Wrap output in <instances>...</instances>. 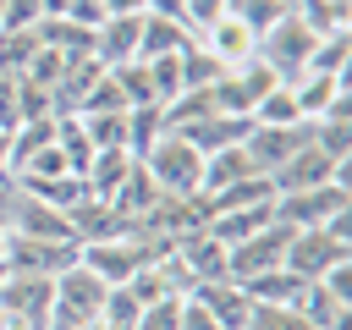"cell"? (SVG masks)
<instances>
[{
    "label": "cell",
    "mask_w": 352,
    "mask_h": 330,
    "mask_svg": "<svg viewBox=\"0 0 352 330\" xmlns=\"http://www.w3.org/2000/svg\"><path fill=\"white\" fill-rule=\"evenodd\" d=\"M138 165L148 170V182L160 187V198H187V192H198V182H204V154H198L182 132H160V138L138 154Z\"/></svg>",
    "instance_id": "cell-1"
},
{
    "label": "cell",
    "mask_w": 352,
    "mask_h": 330,
    "mask_svg": "<svg viewBox=\"0 0 352 330\" xmlns=\"http://www.w3.org/2000/svg\"><path fill=\"white\" fill-rule=\"evenodd\" d=\"M104 292L110 286L94 270H82V264L60 270L50 280V330H94L104 314Z\"/></svg>",
    "instance_id": "cell-2"
},
{
    "label": "cell",
    "mask_w": 352,
    "mask_h": 330,
    "mask_svg": "<svg viewBox=\"0 0 352 330\" xmlns=\"http://www.w3.org/2000/svg\"><path fill=\"white\" fill-rule=\"evenodd\" d=\"M270 209H275V220L286 231H308V226H324L330 214L352 209V187L346 182H324V187H302V192H275Z\"/></svg>",
    "instance_id": "cell-3"
},
{
    "label": "cell",
    "mask_w": 352,
    "mask_h": 330,
    "mask_svg": "<svg viewBox=\"0 0 352 330\" xmlns=\"http://www.w3.org/2000/svg\"><path fill=\"white\" fill-rule=\"evenodd\" d=\"M77 248H82L77 236H22V231H6V270L55 280L60 270L77 264Z\"/></svg>",
    "instance_id": "cell-4"
},
{
    "label": "cell",
    "mask_w": 352,
    "mask_h": 330,
    "mask_svg": "<svg viewBox=\"0 0 352 330\" xmlns=\"http://www.w3.org/2000/svg\"><path fill=\"white\" fill-rule=\"evenodd\" d=\"M0 330H50V280L6 270L0 280Z\"/></svg>",
    "instance_id": "cell-5"
},
{
    "label": "cell",
    "mask_w": 352,
    "mask_h": 330,
    "mask_svg": "<svg viewBox=\"0 0 352 330\" xmlns=\"http://www.w3.org/2000/svg\"><path fill=\"white\" fill-rule=\"evenodd\" d=\"M314 38H319V33H308V28L286 11L270 33H258V50H253V55H258L280 82H297V77H302V66H308V55H314Z\"/></svg>",
    "instance_id": "cell-6"
},
{
    "label": "cell",
    "mask_w": 352,
    "mask_h": 330,
    "mask_svg": "<svg viewBox=\"0 0 352 330\" xmlns=\"http://www.w3.org/2000/svg\"><path fill=\"white\" fill-rule=\"evenodd\" d=\"M346 165L352 160H336V154H324L314 138H302L297 148H292V160L270 176V187L275 192H302V187H324V182H346Z\"/></svg>",
    "instance_id": "cell-7"
},
{
    "label": "cell",
    "mask_w": 352,
    "mask_h": 330,
    "mask_svg": "<svg viewBox=\"0 0 352 330\" xmlns=\"http://www.w3.org/2000/svg\"><path fill=\"white\" fill-rule=\"evenodd\" d=\"M352 258V242H341V236H330L324 226H308V231H292V242H286V270L297 275V280H319L324 270H336V264H346Z\"/></svg>",
    "instance_id": "cell-8"
},
{
    "label": "cell",
    "mask_w": 352,
    "mask_h": 330,
    "mask_svg": "<svg viewBox=\"0 0 352 330\" xmlns=\"http://www.w3.org/2000/svg\"><path fill=\"white\" fill-rule=\"evenodd\" d=\"M286 242H292V231H286L280 220H270L264 231H253V236H242V242L226 248V275H231V280H253V275H264V270H280Z\"/></svg>",
    "instance_id": "cell-9"
},
{
    "label": "cell",
    "mask_w": 352,
    "mask_h": 330,
    "mask_svg": "<svg viewBox=\"0 0 352 330\" xmlns=\"http://www.w3.org/2000/svg\"><path fill=\"white\" fill-rule=\"evenodd\" d=\"M308 138V121H292V126H270V121H253L248 126V138H242V148H248V160H253V170L258 176H275L286 160H292V148Z\"/></svg>",
    "instance_id": "cell-10"
},
{
    "label": "cell",
    "mask_w": 352,
    "mask_h": 330,
    "mask_svg": "<svg viewBox=\"0 0 352 330\" xmlns=\"http://www.w3.org/2000/svg\"><path fill=\"white\" fill-rule=\"evenodd\" d=\"M187 297H192V302H204V308H209V319H214L220 330H242V324H248V308H253V297H248L231 275H220V280H198Z\"/></svg>",
    "instance_id": "cell-11"
},
{
    "label": "cell",
    "mask_w": 352,
    "mask_h": 330,
    "mask_svg": "<svg viewBox=\"0 0 352 330\" xmlns=\"http://www.w3.org/2000/svg\"><path fill=\"white\" fill-rule=\"evenodd\" d=\"M176 264L187 270V280L198 286V280H220L226 275V242L204 226V231H187V236H176Z\"/></svg>",
    "instance_id": "cell-12"
},
{
    "label": "cell",
    "mask_w": 352,
    "mask_h": 330,
    "mask_svg": "<svg viewBox=\"0 0 352 330\" xmlns=\"http://www.w3.org/2000/svg\"><path fill=\"white\" fill-rule=\"evenodd\" d=\"M314 330H352V297H341V292H330L324 280H308L302 292H297V302H292Z\"/></svg>",
    "instance_id": "cell-13"
},
{
    "label": "cell",
    "mask_w": 352,
    "mask_h": 330,
    "mask_svg": "<svg viewBox=\"0 0 352 330\" xmlns=\"http://www.w3.org/2000/svg\"><path fill=\"white\" fill-rule=\"evenodd\" d=\"M198 44H204V50H209V55L220 60V72H231V66L253 60V50H258V38H253V33H248V28H242V22L231 16V11H226L220 22H209V28L198 33Z\"/></svg>",
    "instance_id": "cell-14"
},
{
    "label": "cell",
    "mask_w": 352,
    "mask_h": 330,
    "mask_svg": "<svg viewBox=\"0 0 352 330\" xmlns=\"http://www.w3.org/2000/svg\"><path fill=\"white\" fill-rule=\"evenodd\" d=\"M138 38H143V16H104L94 28V60H104V66L138 60Z\"/></svg>",
    "instance_id": "cell-15"
},
{
    "label": "cell",
    "mask_w": 352,
    "mask_h": 330,
    "mask_svg": "<svg viewBox=\"0 0 352 330\" xmlns=\"http://www.w3.org/2000/svg\"><path fill=\"white\" fill-rule=\"evenodd\" d=\"M248 126H253V116H204V121H192V126H182V138L198 148V154H214V148H231V143H242L248 138Z\"/></svg>",
    "instance_id": "cell-16"
},
{
    "label": "cell",
    "mask_w": 352,
    "mask_h": 330,
    "mask_svg": "<svg viewBox=\"0 0 352 330\" xmlns=\"http://www.w3.org/2000/svg\"><path fill=\"white\" fill-rule=\"evenodd\" d=\"M126 170H132V154H126V148H94V160H88V170H82L77 182H82L88 198H104V204H110L116 187L126 182Z\"/></svg>",
    "instance_id": "cell-17"
},
{
    "label": "cell",
    "mask_w": 352,
    "mask_h": 330,
    "mask_svg": "<svg viewBox=\"0 0 352 330\" xmlns=\"http://www.w3.org/2000/svg\"><path fill=\"white\" fill-rule=\"evenodd\" d=\"M248 176H258L253 170V160H248V148L242 143H231V148H214V154H204V182H198V192H226V187H236V182H248Z\"/></svg>",
    "instance_id": "cell-18"
},
{
    "label": "cell",
    "mask_w": 352,
    "mask_h": 330,
    "mask_svg": "<svg viewBox=\"0 0 352 330\" xmlns=\"http://www.w3.org/2000/svg\"><path fill=\"white\" fill-rule=\"evenodd\" d=\"M198 33L187 28V22H170V16H154V11H143V38H138V60H148V55H170V50H187Z\"/></svg>",
    "instance_id": "cell-19"
},
{
    "label": "cell",
    "mask_w": 352,
    "mask_h": 330,
    "mask_svg": "<svg viewBox=\"0 0 352 330\" xmlns=\"http://www.w3.org/2000/svg\"><path fill=\"white\" fill-rule=\"evenodd\" d=\"M292 16L308 33H352V0H292Z\"/></svg>",
    "instance_id": "cell-20"
},
{
    "label": "cell",
    "mask_w": 352,
    "mask_h": 330,
    "mask_svg": "<svg viewBox=\"0 0 352 330\" xmlns=\"http://www.w3.org/2000/svg\"><path fill=\"white\" fill-rule=\"evenodd\" d=\"M44 143H55V116H38V121H22L11 132V154H6V176H16Z\"/></svg>",
    "instance_id": "cell-21"
},
{
    "label": "cell",
    "mask_w": 352,
    "mask_h": 330,
    "mask_svg": "<svg viewBox=\"0 0 352 330\" xmlns=\"http://www.w3.org/2000/svg\"><path fill=\"white\" fill-rule=\"evenodd\" d=\"M346 60H352V38L346 33H319L302 72H314V77H346Z\"/></svg>",
    "instance_id": "cell-22"
},
{
    "label": "cell",
    "mask_w": 352,
    "mask_h": 330,
    "mask_svg": "<svg viewBox=\"0 0 352 330\" xmlns=\"http://www.w3.org/2000/svg\"><path fill=\"white\" fill-rule=\"evenodd\" d=\"M236 286H242L253 302H297V292H302L308 280H297V275L280 264V270H264V275H253V280H236Z\"/></svg>",
    "instance_id": "cell-23"
},
{
    "label": "cell",
    "mask_w": 352,
    "mask_h": 330,
    "mask_svg": "<svg viewBox=\"0 0 352 330\" xmlns=\"http://www.w3.org/2000/svg\"><path fill=\"white\" fill-rule=\"evenodd\" d=\"M77 121H82V138L94 148H126V110H94V116H77Z\"/></svg>",
    "instance_id": "cell-24"
},
{
    "label": "cell",
    "mask_w": 352,
    "mask_h": 330,
    "mask_svg": "<svg viewBox=\"0 0 352 330\" xmlns=\"http://www.w3.org/2000/svg\"><path fill=\"white\" fill-rule=\"evenodd\" d=\"M33 55H38V33L33 28H6L0 33V72L6 77H22Z\"/></svg>",
    "instance_id": "cell-25"
},
{
    "label": "cell",
    "mask_w": 352,
    "mask_h": 330,
    "mask_svg": "<svg viewBox=\"0 0 352 330\" xmlns=\"http://www.w3.org/2000/svg\"><path fill=\"white\" fill-rule=\"evenodd\" d=\"M143 66H148V88H154V104H170V99L182 94V50H170V55H148Z\"/></svg>",
    "instance_id": "cell-26"
},
{
    "label": "cell",
    "mask_w": 352,
    "mask_h": 330,
    "mask_svg": "<svg viewBox=\"0 0 352 330\" xmlns=\"http://www.w3.org/2000/svg\"><path fill=\"white\" fill-rule=\"evenodd\" d=\"M226 11H231V16H236V22H242L253 38H258V33H270V28H275V22H280L292 6H286V0H231Z\"/></svg>",
    "instance_id": "cell-27"
},
{
    "label": "cell",
    "mask_w": 352,
    "mask_h": 330,
    "mask_svg": "<svg viewBox=\"0 0 352 330\" xmlns=\"http://www.w3.org/2000/svg\"><path fill=\"white\" fill-rule=\"evenodd\" d=\"M242 330H314V324H308L292 302H253Z\"/></svg>",
    "instance_id": "cell-28"
},
{
    "label": "cell",
    "mask_w": 352,
    "mask_h": 330,
    "mask_svg": "<svg viewBox=\"0 0 352 330\" xmlns=\"http://www.w3.org/2000/svg\"><path fill=\"white\" fill-rule=\"evenodd\" d=\"M110 77H116L126 110H132V104H154V88H148V66H143V60H121V66H110Z\"/></svg>",
    "instance_id": "cell-29"
},
{
    "label": "cell",
    "mask_w": 352,
    "mask_h": 330,
    "mask_svg": "<svg viewBox=\"0 0 352 330\" xmlns=\"http://www.w3.org/2000/svg\"><path fill=\"white\" fill-rule=\"evenodd\" d=\"M253 121H270V126H292V121H302V116H297L292 88H286V82H280V88H270V94L253 104Z\"/></svg>",
    "instance_id": "cell-30"
},
{
    "label": "cell",
    "mask_w": 352,
    "mask_h": 330,
    "mask_svg": "<svg viewBox=\"0 0 352 330\" xmlns=\"http://www.w3.org/2000/svg\"><path fill=\"white\" fill-rule=\"evenodd\" d=\"M182 324V297H160V302H143L138 308V324L132 330H176Z\"/></svg>",
    "instance_id": "cell-31"
},
{
    "label": "cell",
    "mask_w": 352,
    "mask_h": 330,
    "mask_svg": "<svg viewBox=\"0 0 352 330\" xmlns=\"http://www.w3.org/2000/svg\"><path fill=\"white\" fill-rule=\"evenodd\" d=\"M16 176H33V182H50V176H72V165H66V154H60V143H44Z\"/></svg>",
    "instance_id": "cell-32"
},
{
    "label": "cell",
    "mask_w": 352,
    "mask_h": 330,
    "mask_svg": "<svg viewBox=\"0 0 352 330\" xmlns=\"http://www.w3.org/2000/svg\"><path fill=\"white\" fill-rule=\"evenodd\" d=\"M44 16V0H6V16H0V33L6 28H33Z\"/></svg>",
    "instance_id": "cell-33"
},
{
    "label": "cell",
    "mask_w": 352,
    "mask_h": 330,
    "mask_svg": "<svg viewBox=\"0 0 352 330\" xmlns=\"http://www.w3.org/2000/svg\"><path fill=\"white\" fill-rule=\"evenodd\" d=\"M0 126H6V132H16V126H22V99H16V77H6V72H0Z\"/></svg>",
    "instance_id": "cell-34"
},
{
    "label": "cell",
    "mask_w": 352,
    "mask_h": 330,
    "mask_svg": "<svg viewBox=\"0 0 352 330\" xmlns=\"http://www.w3.org/2000/svg\"><path fill=\"white\" fill-rule=\"evenodd\" d=\"M226 6H231V0H187V28H192V33H204L209 22H220V16H226Z\"/></svg>",
    "instance_id": "cell-35"
},
{
    "label": "cell",
    "mask_w": 352,
    "mask_h": 330,
    "mask_svg": "<svg viewBox=\"0 0 352 330\" xmlns=\"http://www.w3.org/2000/svg\"><path fill=\"white\" fill-rule=\"evenodd\" d=\"M60 16H72L77 28H99V22H104V6H99V0H66Z\"/></svg>",
    "instance_id": "cell-36"
},
{
    "label": "cell",
    "mask_w": 352,
    "mask_h": 330,
    "mask_svg": "<svg viewBox=\"0 0 352 330\" xmlns=\"http://www.w3.org/2000/svg\"><path fill=\"white\" fill-rule=\"evenodd\" d=\"M176 330H220V324L209 319V308H204V302L182 297V324H176Z\"/></svg>",
    "instance_id": "cell-37"
},
{
    "label": "cell",
    "mask_w": 352,
    "mask_h": 330,
    "mask_svg": "<svg viewBox=\"0 0 352 330\" xmlns=\"http://www.w3.org/2000/svg\"><path fill=\"white\" fill-rule=\"evenodd\" d=\"M104 6V16H143L148 11V0H99Z\"/></svg>",
    "instance_id": "cell-38"
},
{
    "label": "cell",
    "mask_w": 352,
    "mask_h": 330,
    "mask_svg": "<svg viewBox=\"0 0 352 330\" xmlns=\"http://www.w3.org/2000/svg\"><path fill=\"white\" fill-rule=\"evenodd\" d=\"M6 154H11V132L0 126V176H6Z\"/></svg>",
    "instance_id": "cell-39"
},
{
    "label": "cell",
    "mask_w": 352,
    "mask_h": 330,
    "mask_svg": "<svg viewBox=\"0 0 352 330\" xmlns=\"http://www.w3.org/2000/svg\"><path fill=\"white\" fill-rule=\"evenodd\" d=\"M6 231H11V226H6V214H0V264H6Z\"/></svg>",
    "instance_id": "cell-40"
},
{
    "label": "cell",
    "mask_w": 352,
    "mask_h": 330,
    "mask_svg": "<svg viewBox=\"0 0 352 330\" xmlns=\"http://www.w3.org/2000/svg\"><path fill=\"white\" fill-rule=\"evenodd\" d=\"M0 280H6V264H0Z\"/></svg>",
    "instance_id": "cell-41"
},
{
    "label": "cell",
    "mask_w": 352,
    "mask_h": 330,
    "mask_svg": "<svg viewBox=\"0 0 352 330\" xmlns=\"http://www.w3.org/2000/svg\"><path fill=\"white\" fill-rule=\"evenodd\" d=\"M0 16H6V0H0Z\"/></svg>",
    "instance_id": "cell-42"
}]
</instances>
